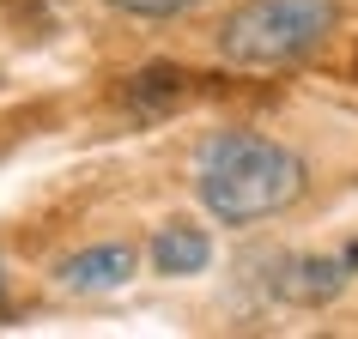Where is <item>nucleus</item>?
Instances as JSON below:
<instances>
[{"label": "nucleus", "mask_w": 358, "mask_h": 339, "mask_svg": "<svg viewBox=\"0 0 358 339\" xmlns=\"http://www.w3.org/2000/svg\"><path fill=\"white\" fill-rule=\"evenodd\" d=\"M310 188V164L298 151L255 128H219L194 146V194L213 225L249 230L292 212Z\"/></svg>", "instance_id": "1"}, {"label": "nucleus", "mask_w": 358, "mask_h": 339, "mask_svg": "<svg viewBox=\"0 0 358 339\" xmlns=\"http://www.w3.org/2000/svg\"><path fill=\"white\" fill-rule=\"evenodd\" d=\"M334 24H340V0H237L213 24V49L243 73H273V67L310 61L334 37Z\"/></svg>", "instance_id": "2"}, {"label": "nucleus", "mask_w": 358, "mask_h": 339, "mask_svg": "<svg viewBox=\"0 0 358 339\" xmlns=\"http://www.w3.org/2000/svg\"><path fill=\"white\" fill-rule=\"evenodd\" d=\"M352 279H358V243H346L340 255H285V261H273L267 291L280 303H298V309H322Z\"/></svg>", "instance_id": "3"}, {"label": "nucleus", "mask_w": 358, "mask_h": 339, "mask_svg": "<svg viewBox=\"0 0 358 339\" xmlns=\"http://www.w3.org/2000/svg\"><path fill=\"white\" fill-rule=\"evenodd\" d=\"M140 266V248L134 243H97V248H79L55 266V285L73 291V297H97V291H122Z\"/></svg>", "instance_id": "4"}, {"label": "nucleus", "mask_w": 358, "mask_h": 339, "mask_svg": "<svg viewBox=\"0 0 358 339\" xmlns=\"http://www.w3.org/2000/svg\"><path fill=\"white\" fill-rule=\"evenodd\" d=\"M146 255H152V266H158L164 279H194V273H207V261H213V236L201 225H189V218H170V225L152 230Z\"/></svg>", "instance_id": "5"}, {"label": "nucleus", "mask_w": 358, "mask_h": 339, "mask_svg": "<svg viewBox=\"0 0 358 339\" xmlns=\"http://www.w3.org/2000/svg\"><path fill=\"white\" fill-rule=\"evenodd\" d=\"M103 6L128 13V19H182V13H194L201 0H103Z\"/></svg>", "instance_id": "6"}, {"label": "nucleus", "mask_w": 358, "mask_h": 339, "mask_svg": "<svg viewBox=\"0 0 358 339\" xmlns=\"http://www.w3.org/2000/svg\"><path fill=\"white\" fill-rule=\"evenodd\" d=\"M0 309H6V303H0Z\"/></svg>", "instance_id": "7"}]
</instances>
